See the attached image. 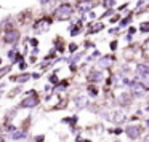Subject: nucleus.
Here are the masks:
<instances>
[{"label": "nucleus", "mask_w": 149, "mask_h": 142, "mask_svg": "<svg viewBox=\"0 0 149 142\" xmlns=\"http://www.w3.org/2000/svg\"><path fill=\"white\" fill-rule=\"evenodd\" d=\"M72 14H74V8H72V5H69L68 2H66V3H59L58 7L55 8V11H53V18H55L56 21H66V19H69Z\"/></svg>", "instance_id": "nucleus-1"}, {"label": "nucleus", "mask_w": 149, "mask_h": 142, "mask_svg": "<svg viewBox=\"0 0 149 142\" xmlns=\"http://www.w3.org/2000/svg\"><path fill=\"white\" fill-rule=\"evenodd\" d=\"M39 102H40L39 94H37L36 91H29V93L26 94V97L21 101V107H24V109H32V107L39 105Z\"/></svg>", "instance_id": "nucleus-2"}, {"label": "nucleus", "mask_w": 149, "mask_h": 142, "mask_svg": "<svg viewBox=\"0 0 149 142\" xmlns=\"http://www.w3.org/2000/svg\"><path fill=\"white\" fill-rule=\"evenodd\" d=\"M53 24V18H40L39 21H36V24H34V30L39 34H43V32H48V29L52 27Z\"/></svg>", "instance_id": "nucleus-3"}, {"label": "nucleus", "mask_w": 149, "mask_h": 142, "mask_svg": "<svg viewBox=\"0 0 149 142\" xmlns=\"http://www.w3.org/2000/svg\"><path fill=\"white\" fill-rule=\"evenodd\" d=\"M21 39V34L19 30L16 29H10V30H5V35H3V42L8 43V45H15V43H18Z\"/></svg>", "instance_id": "nucleus-4"}, {"label": "nucleus", "mask_w": 149, "mask_h": 142, "mask_svg": "<svg viewBox=\"0 0 149 142\" xmlns=\"http://www.w3.org/2000/svg\"><path fill=\"white\" fill-rule=\"evenodd\" d=\"M104 116H106L109 121L116 123V125H120V123L125 121V113H123L122 110H111V112H107Z\"/></svg>", "instance_id": "nucleus-5"}, {"label": "nucleus", "mask_w": 149, "mask_h": 142, "mask_svg": "<svg viewBox=\"0 0 149 142\" xmlns=\"http://www.w3.org/2000/svg\"><path fill=\"white\" fill-rule=\"evenodd\" d=\"M95 3L93 0H77L75 2V8H77L79 13H90L93 10Z\"/></svg>", "instance_id": "nucleus-6"}, {"label": "nucleus", "mask_w": 149, "mask_h": 142, "mask_svg": "<svg viewBox=\"0 0 149 142\" xmlns=\"http://www.w3.org/2000/svg\"><path fill=\"white\" fill-rule=\"evenodd\" d=\"M141 132H143V129H141V126H138V125H128L125 129V134L128 136L132 141L138 139L139 136H141Z\"/></svg>", "instance_id": "nucleus-7"}, {"label": "nucleus", "mask_w": 149, "mask_h": 142, "mask_svg": "<svg viewBox=\"0 0 149 142\" xmlns=\"http://www.w3.org/2000/svg\"><path fill=\"white\" fill-rule=\"evenodd\" d=\"M114 62H116V58H114L112 54H106V56H101L96 65L100 69H109V67H112Z\"/></svg>", "instance_id": "nucleus-8"}, {"label": "nucleus", "mask_w": 149, "mask_h": 142, "mask_svg": "<svg viewBox=\"0 0 149 142\" xmlns=\"http://www.w3.org/2000/svg\"><path fill=\"white\" fill-rule=\"evenodd\" d=\"M130 88H132V93L135 94L136 97L144 96V93H146V86L143 83H138V81H133V85Z\"/></svg>", "instance_id": "nucleus-9"}, {"label": "nucleus", "mask_w": 149, "mask_h": 142, "mask_svg": "<svg viewBox=\"0 0 149 142\" xmlns=\"http://www.w3.org/2000/svg\"><path fill=\"white\" fill-rule=\"evenodd\" d=\"M74 102H75V107H77V109H85V107L88 105V99H87V96H84V94L75 96Z\"/></svg>", "instance_id": "nucleus-10"}, {"label": "nucleus", "mask_w": 149, "mask_h": 142, "mask_svg": "<svg viewBox=\"0 0 149 142\" xmlns=\"http://www.w3.org/2000/svg\"><path fill=\"white\" fill-rule=\"evenodd\" d=\"M104 78V74L100 70H90L88 72V80L90 81H101Z\"/></svg>", "instance_id": "nucleus-11"}, {"label": "nucleus", "mask_w": 149, "mask_h": 142, "mask_svg": "<svg viewBox=\"0 0 149 142\" xmlns=\"http://www.w3.org/2000/svg\"><path fill=\"white\" fill-rule=\"evenodd\" d=\"M117 102H119L120 105H130V104H132V96H130L128 93H122L117 97Z\"/></svg>", "instance_id": "nucleus-12"}, {"label": "nucleus", "mask_w": 149, "mask_h": 142, "mask_svg": "<svg viewBox=\"0 0 149 142\" xmlns=\"http://www.w3.org/2000/svg\"><path fill=\"white\" fill-rule=\"evenodd\" d=\"M24 137H26V131L24 129H15V131L10 132V139H13V141H21Z\"/></svg>", "instance_id": "nucleus-13"}, {"label": "nucleus", "mask_w": 149, "mask_h": 142, "mask_svg": "<svg viewBox=\"0 0 149 142\" xmlns=\"http://www.w3.org/2000/svg\"><path fill=\"white\" fill-rule=\"evenodd\" d=\"M148 74H149V65H146V64L136 65V75L138 77H143V75H148Z\"/></svg>", "instance_id": "nucleus-14"}, {"label": "nucleus", "mask_w": 149, "mask_h": 142, "mask_svg": "<svg viewBox=\"0 0 149 142\" xmlns=\"http://www.w3.org/2000/svg\"><path fill=\"white\" fill-rule=\"evenodd\" d=\"M133 11H130V14L128 16H125V18H122V19H120V23H119V26L120 27H127V26H130V24H132V19H133Z\"/></svg>", "instance_id": "nucleus-15"}, {"label": "nucleus", "mask_w": 149, "mask_h": 142, "mask_svg": "<svg viewBox=\"0 0 149 142\" xmlns=\"http://www.w3.org/2000/svg\"><path fill=\"white\" fill-rule=\"evenodd\" d=\"M29 78H32V75L26 74V75H19V77H13V75H11L10 80H11V81H18V83H26Z\"/></svg>", "instance_id": "nucleus-16"}, {"label": "nucleus", "mask_w": 149, "mask_h": 142, "mask_svg": "<svg viewBox=\"0 0 149 142\" xmlns=\"http://www.w3.org/2000/svg\"><path fill=\"white\" fill-rule=\"evenodd\" d=\"M68 86H69V81H68V80L58 81V83H56V86H55V91H56V93H59V91H64V90H68Z\"/></svg>", "instance_id": "nucleus-17"}, {"label": "nucleus", "mask_w": 149, "mask_h": 142, "mask_svg": "<svg viewBox=\"0 0 149 142\" xmlns=\"http://www.w3.org/2000/svg\"><path fill=\"white\" fill-rule=\"evenodd\" d=\"M55 46H56V51H59V53L64 51V42H63L61 37H56L55 39Z\"/></svg>", "instance_id": "nucleus-18"}, {"label": "nucleus", "mask_w": 149, "mask_h": 142, "mask_svg": "<svg viewBox=\"0 0 149 142\" xmlns=\"http://www.w3.org/2000/svg\"><path fill=\"white\" fill-rule=\"evenodd\" d=\"M63 123H66V125H69V126L77 125V115H72V116H68V118H63Z\"/></svg>", "instance_id": "nucleus-19"}, {"label": "nucleus", "mask_w": 149, "mask_h": 142, "mask_svg": "<svg viewBox=\"0 0 149 142\" xmlns=\"http://www.w3.org/2000/svg\"><path fill=\"white\" fill-rule=\"evenodd\" d=\"M101 5H103L106 10H109V8L116 7V0H101Z\"/></svg>", "instance_id": "nucleus-20"}, {"label": "nucleus", "mask_w": 149, "mask_h": 142, "mask_svg": "<svg viewBox=\"0 0 149 142\" xmlns=\"http://www.w3.org/2000/svg\"><path fill=\"white\" fill-rule=\"evenodd\" d=\"M139 32H143V34H149V21H144V23L139 24Z\"/></svg>", "instance_id": "nucleus-21"}, {"label": "nucleus", "mask_w": 149, "mask_h": 142, "mask_svg": "<svg viewBox=\"0 0 149 142\" xmlns=\"http://www.w3.org/2000/svg\"><path fill=\"white\" fill-rule=\"evenodd\" d=\"M114 13H116V10H114V8H109V10H106V11H104L103 14H101V16H100V19L103 21L104 18H109V16H114Z\"/></svg>", "instance_id": "nucleus-22"}, {"label": "nucleus", "mask_w": 149, "mask_h": 142, "mask_svg": "<svg viewBox=\"0 0 149 142\" xmlns=\"http://www.w3.org/2000/svg\"><path fill=\"white\" fill-rule=\"evenodd\" d=\"M87 91H88V94H90L91 97H96V96H98V88L93 86V85H91V86H88Z\"/></svg>", "instance_id": "nucleus-23"}, {"label": "nucleus", "mask_w": 149, "mask_h": 142, "mask_svg": "<svg viewBox=\"0 0 149 142\" xmlns=\"http://www.w3.org/2000/svg\"><path fill=\"white\" fill-rule=\"evenodd\" d=\"M138 80L141 81L146 88H149V74L148 75H143V77H138Z\"/></svg>", "instance_id": "nucleus-24"}, {"label": "nucleus", "mask_w": 149, "mask_h": 142, "mask_svg": "<svg viewBox=\"0 0 149 142\" xmlns=\"http://www.w3.org/2000/svg\"><path fill=\"white\" fill-rule=\"evenodd\" d=\"M16 116V109H10L7 112V120H11V118H15Z\"/></svg>", "instance_id": "nucleus-25"}, {"label": "nucleus", "mask_w": 149, "mask_h": 142, "mask_svg": "<svg viewBox=\"0 0 149 142\" xmlns=\"http://www.w3.org/2000/svg\"><path fill=\"white\" fill-rule=\"evenodd\" d=\"M120 14H114V16H111V19H109V23L111 24H116V23H120Z\"/></svg>", "instance_id": "nucleus-26"}, {"label": "nucleus", "mask_w": 149, "mask_h": 142, "mask_svg": "<svg viewBox=\"0 0 149 142\" xmlns=\"http://www.w3.org/2000/svg\"><path fill=\"white\" fill-rule=\"evenodd\" d=\"M48 80L52 81V83H55V85L58 83V75H56V72H53V74L50 75V77H48Z\"/></svg>", "instance_id": "nucleus-27"}, {"label": "nucleus", "mask_w": 149, "mask_h": 142, "mask_svg": "<svg viewBox=\"0 0 149 142\" xmlns=\"http://www.w3.org/2000/svg\"><path fill=\"white\" fill-rule=\"evenodd\" d=\"M117 46H119L117 40H112V42L109 43V50H111V51H116V50H117Z\"/></svg>", "instance_id": "nucleus-28"}, {"label": "nucleus", "mask_w": 149, "mask_h": 142, "mask_svg": "<svg viewBox=\"0 0 149 142\" xmlns=\"http://www.w3.org/2000/svg\"><path fill=\"white\" fill-rule=\"evenodd\" d=\"M21 91V86H18V88H15V90H11L10 93H8V97H13V96H16L18 93Z\"/></svg>", "instance_id": "nucleus-29"}, {"label": "nucleus", "mask_w": 149, "mask_h": 142, "mask_svg": "<svg viewBox=\"0 0 149 142\" xmlns=\"http://www.w3.org/2000/svg\"><path fill=\"white\" fill-rule=\"evenodd\" d=\"M8 70H10V65H5V67H2V70H0V77H5V75L8 74Z\"/></svg>", "instance_id": "nucleus-30"}, {"label": "nucleus", "mask_w": 149, "mask_h": 142, "mask_svg": "<svg viewBox=\"0 0 149 142\" xmlns=\"http://www.w3.org/2000/svg\"><path fill=\"white\" fill-rule=\"evenodd\" d=\"M98 56H100V51H98V50H95V51H93V54H91V56H88V59H87V61H93V59H95V58H98Z\"/></svg>", "instance_id": "nucleus-31"}, {"label": "nucleus", "mask_w": 149, "mask_h": 142, "mask_svg": "<svg viewBox=\"0 0 149 142\" xmlns=\"http://www.w3.org/2000/svg\"><path fill=\"white\" fill-rule=\"evenodd\" d=\"M127 8H128V2H125V3H122V5H120V7L117 8V11L120 13V11H125Z\"/></svg>", "instance_id": "nucleus-32"}, {"label": "nucleus", "mask_w": 149, "mask_h": 142, "mask_svg": "<svg viewBox=\"0 0 149 142\" xmlns=\"http://www.w3.org/2000/svg\"><path fill=\"white\" fill-rule=\"evenodd\" d=\"M77 48H79L77 43H71V45H69V51H71V53H75V51H77Z\"/></svg>", "instance_id": "nucleus-33"}, {"label": "nucleus", "mask_w": 149, "mask_h": 142, "mask_svg": "<svg viewBox=\"0 0 149 142\" xmlns=\"http://www.w3.org/2000/svg\"><path fill=\"white\" fill-rule=\"evenodd\" d=\"M143 48H144L146 51L149 53V39H146V40H144V43H143Z\"/></svg>", "instance_id": "nucleus-34"}, {"label": "nucleus", "mask_w": 149, "mask_h": 142, "mask_svg": "<svg viewBox=\"0 0 149 142\" xmlns=\"http://www.w3.org/2000/svg\"><path fill=\"white\" fill-rule=\"evenodd\" d=\"M111 132H114V134H122V128H116V129H111Z\"/></svg>", "instance_id": "nucleus-35"}, {"label": "nucleus", "mask_w": 149, "mask_h": 142, "mask_svg": "<svg viewBox=\"0 0 149 142\" xmlns=\"http://www.w3.org/2000/svg\"><path fill=\"white\" fill-rule=\"evenodd\" d=\"M127 34H132V35H133V34H136V27L128 26V32H127Z\"/></svg>", "instance_id": "nucleus-36"}, {"label": "nucleus", "mask_w": 149, "mask_h": 142, "mask_svg": "<svg viewBox=\"0 0 149 142\" xmlns=\"http://www.w3.org/2000/svg\"><path fill=\"white\" fill-rule=\"evenodd\" d=\"M31 45H32L34 48H36V46H39V40H37V39H31Z\"/></svg>", "instance_id": "nucleus-37"}, {"label": "nucleus", "mask_w": 149, "mask_h": 142, "mask_svg": "<svg viewBox=\"0 0 149 142\" xmlns=\"http://www.w3.org/2000/svg\"><path fill=\"white\" fill-rule=\"evenodd\" d=\"M43 141H45V136H43V134H40V136H37V137H36V142H43Z\"/></svg>", "instance_id": "nucleus-38"}, {"label": "nucleus", "mask_w": 149, "mask_h": 142, "mask_svg": "<svg viewBox=\"0 0 149 142\" xmlns=\"http://www.w3.org/2000/svg\"><path fill=\"white\" fill-rule=\"evenodd\" d=\"M88 18H90V19H95V18H96V13H95V11L91 10L90 13H88Z\"/></svg>", "instance_id": "nucleus-39"}, {"label": "nucleus", "mask_w": 149, "mask_h": 142, "mask_svg": "<svg viewBox=\"0 0 149 142\" xmlns=\"http://www.w3.org/2000/svg\"><path fill=\"white\" fill-rule=\"evenodd\" d=\"M26 67H27V64H26L24 61H21V62H19V69H21V70H24Z\"/></svg>", "instance_id": "nucleus-40"}, {"label": "nucleus", "mask_w": 149, "mask_h": 142, "mask_svg": "<svg viewBox=\"0 0 149 142\" xmlns=\"http://www.w3.org/2000/svg\"><path fill=\"white\" fill-rule=\"evenodd\" d=\"M125 40H127V42H132V40H133V35H132V34H127V35H125Z\"/></svg>", "instance_id": "nucleus-41"}, {"label": "nucleus", "mask_w": 149, "mask_h": 142, "mask_svg": "<svg viewBox=\"0 0 149 142\" xmlns=\"http://www.w3.org/2000/svg\"><path fill=\"white\" fill-rule=\"evenodd\" d=\"M42 77V74H39V72H36V74H32V78L34 80H37V78H40Z\"/></svg>", "instance_id": "nucleus-42"}, {"label": "nucleus", "mask_w": 149, "mask_h": 142, "mask_svg": "<svg viewBox=\"0 0 149 142\" xmlns=\"http://www.w3.org/2000/svg\"><path fill=\"white\" fill-rule=\"evenodd\" d=\"M50 2H52V0H39L40 5H47V3H50Z\"/></svg>", "instance_id": "nucleus-43"}, {"label": "nucleus", "mask_w": 149, "mask_h": 142, "mask_svg": "<svg viewBox=\"0 0 149 142\" xmlns=\"http://www.w3.org/2000/svg\"><path fill=\"white\" fill-rule=\"evenodd\" d=\"M39 51H40V50H39V48H37V46H36V48L32 50V54H39Z\"/></svg>", "instance_id": "nucleus-44"}, {"label": "nucleus", "mask_w": 149, "mask_h": 142, "mask_svg": "<svg viewBox=\"0 0 149 142\" xmlns=\"http://www.w3.org/2000/svg\"><path fill=\"white\" fill-rule=\"evenodd\" d=\"M144 142H149V136H146V139H144Z\"/></svg>", "instance_id": "nucleus-45"}, {"label": "nucleus", "mask_w": 149, "mask_h": 142, "mask_svg": "<svg viewBox=\"0 0 149 142\" xmlns=\"http://www.w3.org/2000/svg\"><path fill=\"white\" fill-rule=\"evenodd\" d=\"M146 125H148V128H149V118H148V123H146Z\"/></svg>", "instance_id": "nucleus-46"}, {"label": "nucleus", "mask_w": 149, "mask_h": 142, "mask_svg": "<svg viewBox=\"0 0 149 142\" xmlns=\"http://www.w3.org/2000/svg\"><path fill=\"white\" fill-rule=\"evenodd\" d=\"M84 142H91V141H84Z\"/></svg>", "instance_id": "nucleus-47"}, {"label": "nucleus", "mask_w": 149, "mask_h": 142, "mask_svg": "<svg viewBox=\"0 0 149 142\" xmlns=\"http://www.w3.org/2000/svg\"><path fill=\"white\" fill-rule=\"evenodd\" d=\"M114 142H120V141H114Z\"/></svg>", "instance_id": "nucleus-48"}, {"label": "nucleus", "mask_w": 149, "mask_h": 142, "mask_svg": "<svg viewBox=\"0 0 149 142\" xmlns=\"http://www.w3.org/2000/svg\"><path fill=\"white\" fill-rule=\"evenodd\" d=\"M146 2H149V0H146Z\"/></svg>", "instance_id": "nucleus-49"}]
</instances>
